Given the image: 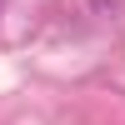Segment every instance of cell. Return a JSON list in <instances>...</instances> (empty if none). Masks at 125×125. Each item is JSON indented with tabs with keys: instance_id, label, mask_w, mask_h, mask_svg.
<instances>
[{
	"instance_id": "cell-1",
	"label": "cell",
	"mask_w": 125,
	"mask_h": 125,
	"mask_svg": "<svg viewBox=\"0 0 125 125\" xmlns=\"http://www.w3.org/2000/svg\"><path fill=\"white\" fill-rule=\"evenodd\" d=\"M125 10V0H90V15H100V20H115Z\"/></svg>"
}]
</instances>
